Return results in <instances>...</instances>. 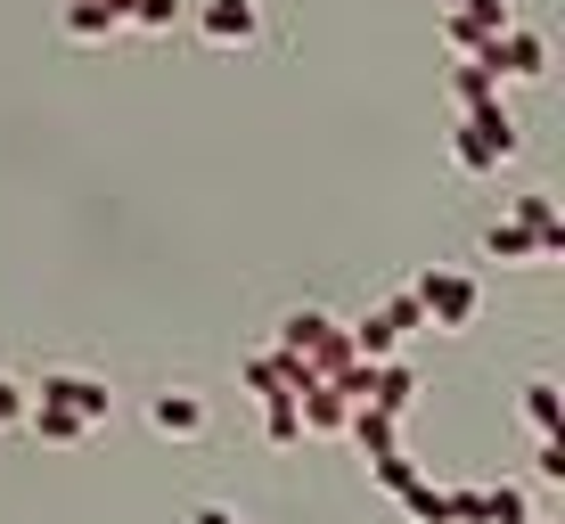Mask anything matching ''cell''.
Masks as SVG:
<instances>
[{
  "instance_id": "obj_8",
  "label": "cell",
  "mask_w": 565,
  "mask_h": 524,
  "mask_svg": "<svg viewBox=\"0 0 565 524\" xmlns=\"http://www.w3.org/2000/svg\"><path fill=\"white\" fill-rule=\"evenodd\" d=\"M483 255H500V263H524V255H550V246H541L524 222H492V229H483Z\"/></svg>"
},
{
  "instance_id": "obj_7",
  "label": "cell",
  "mask_w": 565,
  "mask_h": 524,
  "mask_svg": "<svg viewBox=\"0 0 565 524\" xmlns=\"http://www.w3.org/2000/svg\"><path fill=\"white\" fill-rule=\"evenodd\" d=\"M33 435H42V442H83V435H90V418H83V410H66V402H33Z\"/></svg>"
},
{
  "instance_id": "obj_5",
  "label": "cell",
  "mask_w": 565,
  "mask_h": 524,
  "mask_svg": "<svg viewBox=\"0 0 565 524\" xmlns=\"http://www.w3.org/2000/svg\"><path fill=\"white\" fill-rule=\"evenodd\" d=\"M42 402H66V410H83L90 426L115 410V394H107L99 377H83V368H57V377H42Z\"/></svg>"
},
{
  "instance_id": "obj_1",
  "label": "cell",
  "mask_w": 565,
  "mask_h": 524,
  "mask_svg": "<svg viewBox=\"0 0 565 524\" xmlns=\"http://www.w3.org/2000/svg\"><path fill=\"white\" fill-rule=\"evenodd\" d=\"M451 157H459V172H492V164H509V157H516V115L500 107V99L467 107V124L451 131Z\"/></svg>"
},
{
  "instance_id": "obj_6",
  "label": "cell",
  "mask_w": 565,
  "mask_h": 524,
  "mask_svg": "<svg viewBox=\"0 0 565 524\" xmlns=\"http://www.w3.org/2000/svg\"><path fill=\"white\" fill-rule=\"evenodd\" d=\"M148 426H156V435H198V426H205V402H198V394H156V402H148Z\"/></svg>"
},
{
  "instance_id": "obj_4",
  "label": "cell",
  "mask_w": 565,
  "mask_h": 524,
  "mask_svg": "<svg viewBox=\"0 0 565 524\" xmlns=\"http://www.w3.org/2000/svg\"><path fill=\"white\" fill-rule=\"evenodd\" d=\"M483 66H492V74H516V83H533V74H550V42H541V33H524V25H509V33H492Z\"/></svg>"
},
{
  "instance_id": "obj_9",
  "label": "cell",
  "mask_w": 565,
  "mask_h": 524,
  "mask_svg": "<svg viewBox=\"0 0 565 524\" xmlns=\"http://www.w3.org/2000/svg\"><path fill=\"white\" fill-rule=\"evenodd\" d=\"M524 418H533L541 435H557V385H550V377H533V385H524Z\"/></svg>"
},
{
  "instance_id": "obj_3",
  "label": "cell",
  "mask_w": 565,
  "mask_h": 524,
  "mask_svg": "<svg viewBox=\"0 0 565 524\" xmlns=\"http://www.w3.org/2000/svg\"><path fill=\"white\" fill-rule=\"evenodd\" d=\"M198 33H205V42H222V50H246L263 33V0H205Z\"/></svg>"
},
{
  "instance_id": "obj_2",
  "label": "cell",
  "mask_w": 565,
  "mask_h": 524,
  "mask_svg": "<svg viewBox=\"0 0 565 524\" xmlns=\"http://www.w3.org/2000/svg\"><path fill=\"white\" fill-rule=\"evenodd\" d=\"M418 312L435 328H467L476 320V279H467V270H426L418 279Z\"/></svg>"
}]
</instances>
